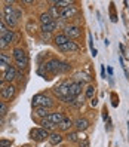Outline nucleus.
<instances>
[{"label":"nucleus","instance_id":"nucleus-1","mask_svg":"<svg viewBox=\"0 0 129 147\" xmlns=\"http://www.w3.org/2000/svg\"><path fill=\"white\" fill-rule=\"evenodd\" d=\"M3 22L7 25V27H11V28H13L16 25V22H18V18H16L13 6H11L9 3L3 7Z\"/></svg>","mask_w":129,"mask_h":147},{"label":"nucleus","instance_id":"nucleus-2","mask_svg":"<svg viewBox=\"0 0 129 147\" xmlns=\"http://www.w3.org/2000/svg\"><path fill=\"white\" fill-rule=\"evenodd\" d=\"M33 107L36 109V107H45V109H50V107H54L55 106V101L48 97V95H43V94H37V95H34L33 97Z\"/></svg>","mask_w":129,"mask_h":147},{"label":"nucleus","instance_id":"nucleus-3","mask_svg":"<svg viewBox=\"0 0 129 147\" xmlns=\"http://www.w3.org/2000/svg\"><path fill=\"white\" fill-rule=\"evenodd\" d=\"M70 83H71V80H65L61 85H56L54 88V92L56 94V97L61 101L67 97H70Z\"/></svg>","mask_w":129,"mask_h":147},{"label":"nucleus","instance_id":"nucleus-4","mask_svg":"<svg viewBox=\"0 0 129 147\" xmlns=\"http://www.w3.org/2000/svg\"><path fill=\"white\" fill-rule=\"evenodd\" d=\"M43 67H45V70L50 74H58L61 73V67H62V61H59V59L54 58V59H49L48 63L43 64Z\"/></svg>","mask_w":129,"mask_h":147},{"label":"nucleus","instance_id":"nucleus-5","mask_svg":"<svg viewBox=\"0 0 129 147\" xmlns=\"http://www.w3.org/2000/svg\"><path fill=\"white\" fill-rule=\"evenodd\" d=\"M64 34L68 37V39H77V37H80V34H82V28L79 27V25H65L64 27Z\"/></svg>","mask_w":129,"mask_h":147},{"label":"nucleus","instance_id":"nucleus-6","mask_svg":"<svg viewBox=\"0 0 129 147\" xmlns=\"http://www.w3.org/2000/svg\"><path fill=\"white\" fill-rule=\"evenodd\" d=\"M49 135H50L49 131H46V129H43V128H34L30 132V137L34 141H43V140H46V138H49Z\"/></svg>","mask_w":129,"mask_h":147},{"label":"nucleus","instance_id":"nucleus-7","mask_svg":"<svg viewBox=\"0 0 129 147\" xmlns=\"http://www.w3.org/2000/svg\"><path fill=\"white\" fill-rule=\"evenodd\" d=\"M15 94H16V88L12 85V83H9V85H5L2 89H0V97H2L3 100H12L13 97H15Z\"/></svg>","mask_w":129,"mask_h":147},{"label":"nucleus","instance_id":"nucleus-8","mask_svg":"<svg viewBox=\"0 0 129 147\" xmlns=\"http://www.w3.org/2000/svg\"><path fill=\"white\" fill-rule=\"evenodd\" d=\"M77 7L74 6V5H70V6H67V7H64V9H61V13H59V18H62V20H71V18H74V16L77 15Z\"/></svg>","mask_w":129,"mask_h":147},{"label":"nucleus","instance_id":"nucleus-9","mask_svg":"<svg viewBox=\"0 0 129 147\" xmlns=\"http://www.w3.org/2000/svg\"><path fill=\"white\" fill-rule=\"evenodd\" d=\"M16 77H18V71H16V67L13 65H9V67H6V70L3 73V80L5 82H13Z\"/></svg>","mask_w":129,"mask_h":147},{"label":"nucleus","instance_id":"nucleus-10","mask_svg":"<svg viewBox=\"0 0 129 147\" xmlns=\"http://www.w3.org/2000/svg\"><path fill=\"white\" fill-rule=\"evenodd\" d=\"M91 126V122L86 117H79V119H76L74 120V128L77 129L79 132H83V131H86Z\"/></svg>","mask_w":129,"mask_h":147},{"label":"nucleus","instance_id":"nucleus-11","mask_svg":"<svg viewBox=\"0 0 129 147\" xmlns=\"http://www.w3.org/2000/svg\"><path fill=\"white\" fill-rule=\"evenodd\" d=\"M58 49L61 51V52H79L80 51L79 45H77L76 42H73V40L67 42L65 45H62V46H58Z\"/></svg>","mask_w":129,"mask_h":147},{"label":"nucleus","instance_id":"nucleus-12","mask_svg":"<svg viewBox=\"0 0 129 147\" xmlns=\"http://www.w3.org/2000/svg\"><path fill=\"white\" fill-rule=\"evenodd\" d=\"M12 54H13L12 57H13V59H15L16 63L28 61V57H27V54H25V51H24L22 48H15Z\"/></svg>","mask_w":129,"mask_h":147},{"label":"nucleus","instance_id":"nucleus-13","mask_svg":"<svg viewBox=\"0 0 129 147\" xmlns=\"http://www.w3.org/2000/svg\"><path fill=\"white\" fill-rule=\"evenodd\" d=\"M82 88H83V83L73 80V82L70 83V97L77 98V97L80 95V92H82Z\"/></svg>","mask_w":129,"mask_h":147},{"label":"nucleus","instance_id":"nucleus-14","mask_svg":"<svg viewBox=\"0 0 129 147\" xmlns=\"http://www.w3.org/2000/svg\"><path fill=\"white\" fill-rule=\"evenodd\" d=\"M49 122H52V123H55V125H59L62 122V120L65 119V116H64V113L62 111H54V113H49V116L46 117Z\"/></svg>","mask_w":129,"mask_h":147},{"label":"nucleus","instance_id":"nucleus-15","mask_svg":"<svg viewBox=\"0 0 129 147\" xmlns=\"http://www.w3.org/2000/svg\"><path fill=\"white\" fill-rule=\"evenodd\" d=\"M48 140H49V143L52 144V146H58V144H61V143H62L64 137H62L61 134H59V132H52V134L49 135Z\"/></svg>","mask_w":129,"mask_h":147},{"label":"nucleus","instance_id":"nucleus-16","mask_svg":"<svg viewBox=\"0 0 129 147\" xmlns=\"http://www.w3.org/2000/svg\"><path fill=\"white\" fill-rule=\"evenodd\" d=\"M74 79H76V82L86 83V82H91L92 77H91L88 73H85V71H79V73H76V74H74Z\"/></svg>","mask_w":129,"mask_h":147},{"label":"nucleus","instance_id":"nucleus-17","mask_svg":"<svg viewBox=\"0 0 129 147\" xmlns=\"http://www.w3.org/2000/svg\"><path fill=\"white\" fill-rule=\"evenodd\" d=\"M49 109H45V107H36L34 109V115H36L39 119H46L49 116Z\"/></svg>","mask_w":129,"mask_h":147},{"label":"nucleus","instance_id":"nucleus-18","mask_svg":"<svg viewBox=\"0 0 129 147\" xmlns=\"http://www.w3.org/2000/svg\"><path fill=\"white\" fill-rule=\"evenodd\" d=\"M56 28H58V21L55 20V21L49 22V24H46V25H42L40 30H42L43 33H49V34H50V33H52L54 30H56Z\"/></svg>","mask_w":129,"mask_h":147},{"label":"nucleus","instance_id":"nucleus-19","mask_svg":"<svg viewBox=\"0 0 129 147\" xmlns=\"http://www.w3.org/2000/svg\"><path fill=\"white\" fill-rule=\"evenodd\" d=\"M54 42H55L56 46H62V45H65L67 42H70V39H68L64 33H61V34H56V36L54 37Z\"/></svg>","mask_w":129,"mask_h":147},{"label":"nucleus","instance_id":"nucleus-20","mask_svg":"<svg viewBox=\"0 0 129 147\" xmlns=\"http://www.w3.org/2000/svg\"><path fill=\"white\" fill-rule=\"evenodd\" d=\"M52 21H55V20L52 18V16H50L49 12H43V13H40V16H39V22H40V25H46V24L52 22Z\"/></svg>","mask_w":129,"mask_h":147},{"label":"nucleus","instance_id":"nucleus-21","mask_svg":"<svg viewBox=\"0 0 129 147\" xmlns=\"http://www.w3.org/2000/svg\"><path fill=\"white\" fill-rule=\"evenodd\" d=\"M58 126H59V129H61V131H70V128L74 126V122H73L70 117H65Z\"/></svg>","mask_w":129,"mask_h":147},{"label":"nucleus","instance_id":"nucleus-22","mask_svg":"<svg viewBox=\"0 0 129 147\" xmlns=\"http://www.w3.org/2000/svg\"><path fill=\"white\" fill-rule=\"evenodd\" d=\"M40 126L43 129H46V131H55V128H56V125L52 123V122H49L48 119H42L40 120Z\"/></svg>","mask_w":129,"mask_h":147},{"label":"nucleus","instance_id":"nucleus-23","mask_svg":"<svg viewBox=\"0 0 129 147\" xmlns=\"http://www.w3.org/2000/svg\"><path fill=\"white\" fill-rule=\"evenodd\" d=\"M0 37H3V39L11 45V43H13V40H15V31H13V30H7L3 36H0Z\"/></svg>","mask_w":129,"mask_h":147},{"label":"nucleus","instance_id":"nucleus-24","mask_svg":"<svg viewBox=\"0 0 129 147\" xmlns=\"http://www.w3.org/2000/svg\"><path fill=\"white\" fill-rule=\"evenodd\" d=\"M65 140L70 143H77L79 141V132H68L65 135Z\"/></svg>","mask_w":129,"mask_h":147},{"label":"nucleus","instance_id":"nucleus-25","mask_svg":"<svg viewBox=\"0 0 129 147\" xmlns=\"http://www.w3.org/2000/svg\"><path fill=\"white\" fill-rule=\"evenodd\" d=\"M9 64H11V57L6 54H0V65L9 67Z\"/></svg>","mask_w":129,"mask_h":147},{"label":"nucleus","instance_id":"nucleus-26","mask_svg":"<svg viewBox=\"0 0 129 147\" xmlns=\"http://www.w3.org/2000/svg\"><path fill=\"white\" fill-rule=\"evenodd\" d=\"M93 94H95V88H93V85H89L88 88H86V92H85V97L92 100L93 98Z\"/></svg>","mask_w":129,"mask_h":147},{"label":"nucleus","instance_id":"nucleus-27","mask_svg":"<svg viewBox=\"0 0 129 147\" xmlns=\"http://www.w3.org/2000/svg\"><path fill=\"white\" fill-rule=\"evenodd\" d=\"M54 5H55L56 7H62V9H64V7L73 5V2H70V0H62V2H61V0H59V2H54Z\"/></svg>","mask_w":129,"mask_h":147},{"label":"nucleus","instance_id":"nucleus-28","mask_svg":"<svg viewBox=\"0 0 129 147\" xmlns=\"http://www.w3.org/2000/svg\"><path fill=\"white\" fill-rule=\"evenodd\" d=\"M7 111H9V106H7L6 102L0 101V116H5V115H7Z\"/></svg>","mask_w":129,"mask_h":147},{"label":"nucleus","instance_id":"nucleus-29","mask_svg":"<svg viewBox=\"0 0 129 147\" xmlns=\"http://www.w3.org/2000/svg\"><path fill=\"white\" fill-rule=\"evenodd\" d=\"M49 13H50V16L55 20V18H58L59 16V13H61V11H58V7L56 6H50V9H49Z\"/></svg>","mask_w":129,"mask_h":147},{"label":"nucleus","instance_id":"nucleus-30","mask_svg":"<svg viewBox=\"0 0 129 147\" xmlns=\"http://www.w3.org/2000/svg\"><path fill=\"white\" fill-rule=\"evenodd\" d=\"M25 28L28 30V33H33V31H36V30H37V28H36V24H34V21H31V20L27 22V25H25Z\"/></svg>","mask_w":129,"mask_h":147},{"label":"nucleus","instance_id":"nucleus-31","mask_svg":"<svg viewBox=\"0 0 129 147\" xmlns=\"http://www.w3.org/2000/svg\"><path fill=\"white\" fill-rule=\"evenodd\" d=\"M110 16H111V21H113V22H117V15H116V12H114L113 3H111V6H110Z\"/></svg>","mask_w":129,"mask_h":147},{"label":"nucleus","instance_id":"nucleus-32","mask_svg":"<svg viewBox=\"0 0 129 147\" xmlns=\"http://www.w3.org/2000/svg\"><path fill=\"white\" fill-rule=\"evenodd\" d=\"M40 39H42V42H43V43H48V42H49V39H50V34H49V33H43V31H42V33H40Z\"/></svg>","mask_w":129,"mask_h":147},{"label":"nucleus","instance_id":"nucleus-33","mask_svg":"<svg viewBox=\"0 0 129 147\" xmlns=\"http://www.w3.org/2000/svg\"><path fill=\"white\" fill-rule=\"evenodd\" d=\"M7 30H9V28H7V25H6L3 21H0V36H3Z\"/></svg>","mask_w":129,"mask_h":147},{"label":"nucleus","instance_id":"nucleus-34","mask_svg":"<svg viewBox=\"0 0 129 147\" xmlns=\"http://www.w3.org/2000/svg\"><path fill=\"white\" fill-rule=\"evenodd\" d=\"M9 46H11L9 43H7V42L3 39V37H0V49H3V51H5V49H7Z\"/></svg>","mask_w":129,"mask_h":147},{"label":"nucleus","instance_id":"nucleus-35","mask_svg":"<svg viewBox=\"0 0 129 147\" xmlns=\"http://www.w3.org/2000/svg\"><path fill=\"white\" fill-rule=\"evenodd\" d=\"M12 143V140H0V147H11Z\"/></svg>","mask_w":129,"mask_h":147},{"label":"nucleus","instance_id":"nucleus-36","mask_svg":"<svg viewBox=\"0 0 129 147\" xmlns=\"http://www.w3.org/2000/svg\"><path fill=\"white\" fill-rule=\"evenodd\" d=\"M111 104H113L114 107L119 106V97H116V94H114V92L111 94Z\"/></svg>","mask_w":129,"mask_h":147},{"label":"nucleus","instance_id":"nucleus-37","mask_svg":"<svg viewBox=\"0 0 129 147\" xmlns=\"http://www.w3.org/2000/svg\"><path fill=\"white\" fill-rule=\"evenodd\" d=\"M27 65H28V61L16 63V68H19V70H24V68H27Z\"/></svg>","mask_w":129,"mask_h":147},{"label":"nucleus","instance_id":"nucleus-38","mask_svg":"<svg viewBox=\"0 0 129 147\" xmlns=\"http://www.w3.org/2000/svg\"><path fill=\"white\" fill-rule=\"evenodd\" d=\"M71 68V65L68 64V63H62V67H61V73H65V71H68Z\"/></svg>","mask_w":129,"mask_h":147},{"label":"nucleus","instance_id":"nucleus-39","mask_svg":"<svg viewBox=\"0 0 129 147\" xmlns=\"http://www.w3.org/2000/svg\"><path fill=\"white\" fill-rule=\"evenodd\" d=\"M37 73H39L40 76H43V77H46V73H48V71L45 70V67H43V65H42V67L39 68V70H37Z\"/></svg>","mask_w":129,"mask_h":147},{"label":"nucleus","instance_id":"nucleus-40","mask_svg":"<svg viewBox=\"0 0 129 147\" xmlns=\"http://www.w3.org/2000/svg\"><path fill=\"white\" fill-rule=\"evenodd\" d=\"M79 144H80V147H89V141H88V138H86V140H80V141H79Z\"/></svg>","mask_w":129,"mask_h":147},{"label":"nucleus","instance_id":"nucleus-41","mask_svg":"<svg viewBox=\"0 0 129 147\" xmlns=\"http://www.w3.org/2000/svg\"><path fill=\"white\" fill-rule=\"evenodd\" d=\"M102 119H104V120H108V111H107V109L102 110Z\"/></svg>","mask_w":129,"mask_h":147},{"label":"nucleus","instance_id":"nucleus-42","mask_svg":"<svg viewBox=\"0 0 129 147\" xmlns=\"http://www.w3.org/2000/svg\"><path fill=\"white\" fill-rule=\"evenodd\" d=\"M101 77H102V79H105V67L104 65H101Z\"/></svg>","mask_w":129,"mask_h":147},{"label":"nucleus","instance_id":"nucleus-43","mask_svg":"<svg viewBox=\"0 0 129 147\" xmlns=\"http://www.w3.org/2000/svg\"><path fill=\"white\" fill-rule=\"evenodd\" d=\"M91 104H92L93 107H95V106L98 104V100H97V98H92V100H91Z\"/></svg>","mask_w":129,"mask_h":147},{"label":"nucleus","instance_id":"nucleus-44","mask_svg":"<svg viewBox=\"0 0 129 147\" xmlns=\"http://www.w3.org/2000/svg\"><path fill=\"white\" fill-rule=\"evenodd\" d=\"M34 2H31V0H24L22 2V5H33Z\"/></svg>","mask_w":129,"mask_h":147},{"label":"nucleus","instance_id":"nucleus-45","mask_svg":"<svg viewBox=\"0 0 129 147\" xmlns=\"http://www.w3.org/2000/svg\"><path fill=\"white\" fill-rule=\"evenodd\" d=\"M107 71H108V74H110V76H113V68H111V67H108V68H107Z\"/></svg>","mask_w":129,"mask_h":147},{"label":"nucleus","instance_id":"nucleus-46","mask_svg":"<svg viewBox=\"0 0 129 147\" xmlns=\"http://www.w3.org/2000/svg\"><path fill=\"white\" fill-rule=\"evenodd\" d=\"M120 51H122V54H126V52H125V46H123V45H120Z\"/></svg>","mask_w":129,"mask_h":147},{"label":"nucleus","instance_id":"nucleus-47","mask_svg":"<svg viewBox=\"0 0 129 147\" xmlns=\"http://www.w3.org/2000/svg\"><path fill=\"white\" fill-rule=\"evenodd\" d=\"M2 125H3V119H2V117H0V126H2Z\"/></svg>","mask_w":129,"mask_h":147},{"label":"nucleus","instance_id":"nucleus-48","mask_svg":"<svg viewBox=\"0 0 129 147\" xmlns=\"http://www.w3.org/2000/svg\"><path fill=\"white\" fill-rule=\"evenodd\" d=\"M2 16H3V15H2V12H0V21H3V18H2Z\"/></svg>","mask_w":129,"mask_h":147},{"label":"nucleus","instance_id":"nucleus-49","mask_svg":"<svg viewBox=\"0 0 129 147\" xmlns=\"http://www.w3.org/2000/svg\"><path fill=\"white\" fill-rule=\"evenodd\" d=\"M128 131H129V123H128Z\"/></svg>","mask_w":129,"mask_h":147}]
</instances>
